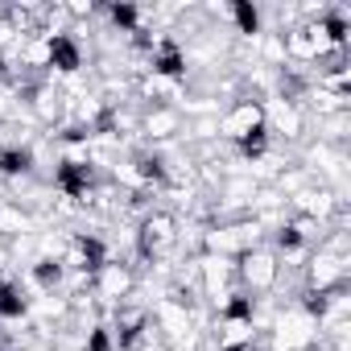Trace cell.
Instances as JSON below:
<instances>
[{
	"instance_id": "1",
	"label": "cell",
	"mask_w": 351,
	"mask_h": 351,
	"mask_svg": "<svg viewBox=\"0 0 351 351\" xmlns=\"http://www.w3.org/2000/svg\"><path fill=\"white\" fill-rule=\"evenodd\" d=\"M58 265L66 269V273H75V277H95L104 265H108V248H104V240L99 236H87V232H75V236H66V244H62V252H58Z\"/></svg>"
},
{
	"instance_id": "2",
	"label": "cell",
	"mask_w": 351,
	"mask_h": 351,
	"mask_svg": "<svg viewBox=\"0 0 351 351\" xmlns=\"http://www.w3.org/2000/svg\"><path fill=\"white\" fill-rule=\"evenodd\" d=\"M173 244H178V219H173L169 211H149L136 228V248L145 261H161L173 252Z\"/></svg>"
},
{
	"instance_id": "3",
	"label": "cell",
	"mask_w": 351,
	"mask_h": 351,
	"mask_svg": "<svg viewBox=\"0 0 351 351\" xmlns=\"http://www.w3.org/2000/svg\"><path fill=\"white\" fill-rule=\"evenodd\" d=\"M281 277V265L269 248H248L244 256H236V281L240 289L252 298V293H269Z\"/></svg>"
},
{
	"instance_id": "4",
	"label": "cell",
	"mask_w": 351,
	"mask_h": 351,
	"mask_svg": "<svg viewBox=\"0 0 351 351\" xmlns=\"http://www.w3.org/2000/svg\"><path fill=\"white\" fill-rule=\"evenodd\" d=\"M318 339H322V326L310 314H302L298 306L277 318V347L281 351H310V347H318Z\"/></svg>"
},
{
	"instance_id": "5",
	"label": "cell",
	"mask_w": 351,
	"mask_h": 351,
	"mask_svg": "<svg viewBox=\"0 0 351 351\" xmlns=\"http://www.w3.org/2000/svg\"><path fill=\"white\" fill-rule=\"evenodd\" d=\"M149 310L145 306H116V314H112V326H108V335H112V351H136L141 347V339L149 335Z\"/></svg>"
},
{
	"instance_id": "6",
	"label": "cell",
	"mask_w": 351,
	"mask_h": 351,
	"mask_svg": "<svg viewBox=\"0 0 351 351\" xmlns=\"http://www.w3.org/2000/svg\"><path fill=\"white\" fill-rule=\"evenodd\" d=\"M219 132H223L228 141H236V145H244L248 136L265 132V104H256V99L232 104V108L223 112V120H219Z\"/></svg>"
},
{
	"instance_id": "7",
	"label": "cell",
	"mask_w": 351,
	"mask_h": 351,
	"mask_svg": "<svg viewBox=\"0 0 351 351\" xmlns=\"http://www.w3.org/2000/svg\"><path fill=\"white\" fill-rule=\"evenodd\" d=\"M128 289H132V269H128L124 261H108V265L91 277V293H95L99 302H108V306H120V298H128Z\"/></svg>"
},
{
	"instance_id": "8",
	"label": "cell",
	"mask_w": 351,
	"mask_h": 351,
	"mask_svg": "<svg viewBox=\"0 0 351 351\" xmlns=\"http://www.w3.org/2000/svg\"><path fill=\"white\" fill-rule=\"evenodd\" d=\"M219 351H252L256 347V318H219Z\"/></svg>"
},
{
	"instance_id": "9",
	"label": "cell",
	"mask_w": 351,
	"mask_h": 351,
	"mask_svg": "<svg viewBox=\"0 0 351 351\" xmlns=\"http://www.w3.org/2000/svg\"><path fill=\"white\" fill-rule=\"evenodd\" d=\"M46 46H50V71H58V75H75V71L83 66V50H79V42H75L71 34L46 38Z\"/></svg>"
},
{
	"instance_id": "10",
	"label": "cell",
	"mask_w": 351,
	"mask_h": 351,
	"mask_svg": "<svg viewBox=\"0 0 351 351\" xmlns=\"http://www.w3.org/2000/svg\"><path fill=\"white\" fill-rule=\"evenodd\" d=\"M265 132L298 136V132H302V108H298V104H285V99H273V104L265 108Z\"/></svg>"
},
{
	"instance_id": "11",
	"label": "cell",
	"mask_w": 351,
	"mask_h": 351,
	"mask_svg": "<svg viewBox=\"0 0 351 351\" xmlns=\"http://www.w3.org/2000/svg\"><path fill=\"white\" fill-rule=\"evenodd\" d=\"M62 277H66V269H62L54 256H42V261L29 269V281L38 285V293H54V289L62 285Z\"/></svg>"
},
{
	"instance_id": "12",
	"label": "cell",
	"mask_w": 351,
	"mask_h": 351,
	"mask_svg": "<svg viewBox=\"0 0 351 351\" xmlns=\"http://www.w3.org/2000/svg\"><path fill=\"white\" fill-rule=\"evenodd\" d=\"M29 169H34V153H29V149H17V145H5V149H0V173L17 178V173H29Z\"/></svg>"
},
{
	"instance_id": "13",
	"label": "cell",
	"mask_w": 351,
	"mask_h": 351,
	"mask_svg": "<svg viewBox=\"0 0 351 351\" xmlns=\"http://www.w3.org/2000/svg\"><path fill=\"white\" fill-rule=\"evenodd\" d=\"M141 128H145L149 136H169L173 128H178V112H173V108H161V104H157V108H153V112L141 120Z\"/></svg>"
},
{
	"instance_id": "14",
	"label": "cell",
	"mask_w": 351,
	"mask_h": 351,
	"mask_svg": "<svg viewBox=\"0 0 351 351\" xmlns=\"http://www.w3.org/2000/svg\"><path fill=\"white\" fill-rule=\"evenodd\" d=\"M228 17L236 21V29L244 38H261V13L252 5H228Z\"/></svg>"
},
{
	"instance_id": "15",
	"label": "cell",
	"mask_w": 351,
	"mask_h": 351,
	"mask_svg": "<svg viewBox=\"0 0 351 351\" xmlns=\"http://www.w3.org/2000/svg\"><path fill=\"white\" fill-rule=\"evenodd\" d=\"M83 351H112V335H108V326H91Z\"/></svg>"
}]
</instances>
